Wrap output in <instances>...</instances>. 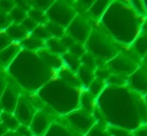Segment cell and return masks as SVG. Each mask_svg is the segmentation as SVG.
I'll return each mask as SVG.
<instances>
[{"label":"cell","mask_w":147,"mask_h":136,"mask_svg":"<svg viewBox=\"0 0 147 136\" xmlns=\"http://www.w3.org/2000/svg\"><path fill=\"white\" fill-rule=\"evenodd\" d=\"M97 108L111 126L134 131L147 124V105L143 96L126 85H107L97 97Z\"/></svg>","instance_id":"obj_1"},{"label":"cell","mask_w":147,"mask_h":136,"mask_svg":"<svg viewBox=\"0 0 147 136\" xmlns=\"http://www.w3.org/2000/svg\"><path fill=\"white\" fill-rule=\"evenodd\" d=\"M5 72L22 90L36 93L56 76L57 72L40 55L39 51L22 49Z\"/></svg>","instance_id":"obj_2"},{"label":"cell","mask_w":147,"mask_h":136,"mask_svg":"<svg viewBox=\"0 0 147 136\" xmlns=\"http://www.w3.org/2000/svg\"><path fill=\"white\" fill-rule=\"evenodd\" d=\"M146 18L132 7L130 1H111L98 21L120 46H130L138 36Z\"/></svg>","instance_id":"obj_3"},{"label":"cell","mask_w":147,"mask_h":136,"mask_svg":"<svg viewBox=\"0 0 147 136\" xmlns=\"http://www.w3.org/2000/svg\"><path fill=\"white\" fill-rule=\"evenodd\" d=\"M83 88L70 85L56 74L36 92L43 104L62 117L79 108V98Z\"/></svg>","instance_id":"obj_4"},{"label":"cell","mask_w":147,"mask_h":136,"mask_svg":"<svg viewBox=\"0 0 147 136\" xmlns=\"http://www.w3.org/2000/svg\"><path fill=\"white\" fill-rule=\"evenodd\" d=\"M84 46L86 52L90 53L97 60L98 66L111 60L121 49V46L99 25L98 22L93 23L92 31Z\"/></svg>","instance_id":"obj_5"},{"label":"cell","mask_w":147,"mask_h":136,"mask_svg":"<svg viewBox=\"0 0 147 136\" xmlns=\"http://www.w3.org/2000/svg\"><path fill=\"white\" fill-rule=\"evenodd\" d=\"M141 64V59L134 53L130 46H121L116 56L105 63L111 74L128 77Z\"/></svg>","instance_id":"obj_6"},{"label":"cell","mask_w":147,"mask_h":136,"mask_svg":"<svg viewBox=\"0 0 147 136\" xmlns=\"http://www.w3.org/2000/svg\"><path fill=\"white\" fill-rule=\"evenodd\" d=\"M45 13L49 22L60 25L65 29L77 15V12L73 6V1H60V0L53 1V3Z\"/></svg>","instance_id":"obj_7"},{"label":"cell","mask_w":147,"mask_h":136,"mask_svg":"<svg viewBox=\"0 0 147 136\" xmlns=\"http://www.w3.org/2000/svg\"><path fill=\"white\" fill-rule=\"evenodd\" d=\"M61 118L70 128L73 129L76 133L81 136H85L87 134L88 131L96 123L94 115L80 107L62 116Z\"/></svg>","instance_id":"obj_8"},{"label":"cell","mask_w":147,"mask_h":136,"mask_svg":"<svg viewBox=\"0 0 147 136\" xmlns=\"http://www.w3.org/2000/svg\"><path fill=\"white\" fill-rule=\"evenodd\" d=\"M93 23L86 13L77 14L71 23L66 28V35L71 37L74 41L85 44L93 28Z\"/></svg>","instance_id":"obj_9"},{"label":"cell","mask_w":147,"mask_h":136,"mask_svg":"<svg viewBox=\"0 0 147 136\" xmlns=\"http://www.w3.org/2000/svg\"><path fill=\"white\" fill-rule=\"evenodd\" d=\"M58 117L51 109L44 107L34 114L29 124V128L34 136H43L53 121L56 120Z\"/></svg>","instance_id":"obj_10"},{"label":"cell","mask_w":147,"mask_h":136,"mask_svg":"<svg viewBox=\"0 0 147 136\" xmlns=\"http://www.w3.org/2000/svg\"><path fill=\"white\" fill-rule=\"evenodd\" d=\"M37 111L38 110L31 101L28 94L22 92L21 95L18 98L17 104H16V107L13 112L14 116L19 121L20 124L29 126L33 116Z\"/></svg>","instance_id":"obj_11"},{"label":"cell","mask_w":147,"mask_h":136,"mask_svg":"<svg viewBox=\"0 0 147 136\" xmlns=\"http://www.w3.org/2000/svg\"><path fill=\"white\" fill-rule=\"evenodd\" d=\"M7 77H9V76L7 75ZM22 91L23 90L10 78V81L8 80L7 86H6L3 94L0 97V108H1V110L4 111V112L13 113L16 104H17L18 98L21 95Z\"/></svg>","instance_id":"obj_12"},{"label":"cell","mask_w":147,"mask_h":136,"mask_svg":"<svg viewBox=\"0 0 147 136\" xmlns=\"http://www.w3.org/2000/svg\"><path fill=\"white\" fill-rule=\"evenodd\" d=\"M126 86L141 96L147 93V68L141 64L126 80Z\"/></svg>","instance_id":"obj_13"},{"label":"cell","mask_w":147,"mask_h":136,"mask_svg":"<svg viewBox=\"0 0 147 136\" xmlns=\"http://www.w3.org/2000/svg\"><path fill=\"white\" fill-rule=\"evenodd\" d=\"M21 50L22 47L19 42H12L6 48L0 51V69L5 70L13 62V60Z\"/></svg>","instance_id":"obj_14"},{"label":"cell","mask_w":147,"mask_h":136,"mask_svg":"<svg viewBox=\"0 0 147 136\" xmlns=\"http://www.w3.org/2000/svg\"><path fill=\"white\" fill-rule=\"evenodd\" d=\"M43 136H81L71 129L61 117H58L48 128Z\"/></svg>","instance_id":"obj_15"},{"label":"cell","mask_w":147,"mask_h":136,"mask_svg":"<svg viewBox=\"0 0 147 136\" xmlns=\"http://www.w3.org/2000/svg\"><path fill=\"white\" fill-rule=\"evenodd\" d=\"M130 47L140 59L143 58L144 55L147 53V18L142 25L138 36L130 45Z\"/></svg>","instance_id":"obj_16"},{"label":"cell","mask_w":147,"mask_h":136,"mask_svg":"<svg viewBox=\"0 0 147 136\" xmlns=\"http://www.w3.org/2000/svg\"><path fill=\"white\" fill-rule=\"evenodd\" d=\"M110 3V0H96V1H93L92 5L88 9V11L86 12V14L92 22H98L103 16V14L105 13Z\"/></svg>","instance_id":"obj_17"},{"label":"cell","mask_w":147,"mask_h":136,"mask_svg":"<svg viewBox=\"0 0 147 136\" xmlns=\"http://www.w3.org/2000/svg\"><path fill=\"white\" fill-rule=\"evenodd\" d=\"M79 107L93 114L97 107V97L91 94L87 89H83L80 94Z\"/></svg>","instance_id":"obj_18"},{"label":"cell","mask_w":147,"mask_h":136,"mask_svg":"<svg viewBox=\"0 0 147 136\" xmlns=\"http://www.w3.org/2000/svg\"><path fill=\"white\" fill-rule=\"evenodd\" d=\"M95 70L96 69H93V68L86 66L84 64H81L80 67L78 68L76 75H77L78 79H79L80 83L84 89H87V87L95 78Z\"/></svg>","instance_id":"obj_19"},{"label":"cell","mask_w":147,"mask_h":136,"mask_svg":"<svg viewBox=\"0 0 147 136\" xmlns=\"http://www.w3.org/2000/svg\"><path fill=\"white\" fill-rule=\"evenodd\" d=\"M45 48L59 56L68 52L67 45L63 38H49L45 41Z\"/></svg>","instance_id":"obj_20"},{"label":"cell","mask_w":147,"mask_h":136,"mask_svg":"<svg viewBox=\"0 0 147 136\" xmlns=\"http://www.w3.org/2000/svg\"><path fill=\"white\" fill-rule=\"evenodd\" d=\"M5 33L8 35L12 42H21L28 35L27 31L20 24L11 23L5 30Z\"/></svg>","instance_id":"obj_21"},{"label":"cell","mask_w":147,"mask_h":136,"mask_svg":"<svg viewBox=\"0 0 147 136\" xmlns=\"http://www.w3.org/2000/svg\"><path fill=\"white\" fill-rule=\"evenodd\" d=\"M22 49L30 51H37L42 48H45V41H42L40 39L36 38L32 34H28L21 42H19Z\"/></svg>","instance_id":"obj_22"},{"label":"cell","mask_w":147,"mask_h":136,"mask_svg":"<svg viewBox=\"0 0 147 136\" xmlns=\"http://www.w3.org/2000/svg\"><path fill=\"white\" fill-rule=\"evenodd\" d=\"M0 123L3 124L8 131H15L20 126L19 121L16 119L13 113L4 112V111L0 112Z\"/></svg>","instance_id":"obj_23"},{"label":"cell","mask_w":147,"mask_h":136,"mask_svg":"<svg viewBox=\"0 0 147 136\" xmlns=\"http://www.w3.org/2000/svg\"><path fill=\"white\" fill-rule=\"evenodd\" d=\"M62 61H63V65L70 71L76 73L78 68L81 65V60L79 57L75 56V55L71 54L69 52H66L65 54L61 55Z\"/></svg>","instance_id":"obj_24"},{"label":"cell","mask_w":147,"mask_h":136,"mask_svg":"<svg viewBox=\"0 0 147 136\" xmlns=\"http://www.w3.org/2000/svg\"><path fill=\"white\" fill-rule=\"evenodd\" d=\"M85 136H110L108 124L105 121H96Z\"/></svg>","instance_id":"obj_25"},{"label":"cell","mask_w":147,"mask_h":136,"mask_svg":"<svg viewBox=\"0 0 147 136\" xmlns=\"http://www.w3.org/2000/svg\"><path fill=\"white\" fill-rule=\"evenodd\" d=\"M106 86H107L106 80L99 77H95L93 79V81L90 83V85L87 87V90L91 94H93L95 97H98L103 92V90L106 88Z\"/></svg>","instance_id":"obj_26"},{"label":"cell","mask_w":147,"mask_h":136,"mask_svg":"<svg viewBox=\"0 0 147 136\" xmlns=\"http://www.w3.org/2000/svg\"><path fill=\"white\" fill-rule=\"evenodd\" d=\"M9 17L12 23L20 24L26 17H27V11L16 4L14 8L9 12Z\"/></svg>","instance_id":"obj_27"},{"label":"cell","mask_w":147,"mask_h":136,"mask_svg":"<svg viewBox=\"0 0 147 136\" xmlns=\"http://www.w3.org/2000/svg\"><path fill=\"white\" fill-rule=\"evenodd\" d=\"M46 27L47 31H48L49 35L51 38H63L66 34V29L63 27H61L60 25H57L52 22H47L44 24Z\"/></svg>","instance_id":"obj_28"},{"label":"cell","mask_w":147,"mask_h":136,"mask_svg":"<svg viewBox=\"0 0 147 136\" xmlns=\"http://www.w3.org/2000/svg\"><path fill=\"white\" fill-rule=\"evenodd\" d=\"M27 16L30 18H32L34 21H36L39 25H43V24L47 23L48 20L46 17V13L40 10L34 9V8H30V10L27 12Z\"/></svg>","instance_id":"obj_29"},{"label":"cell","mask_w":147,"mask_h":136,"mask_svg":"<svg viewBox=\"0 0 147 136\" xmlns=\"http://www.w3.org/2000/svg\"><path fill=\"white\" fill-rule=\"evenodd\" d=\"M68 52L75 55V56L79 57V58H81L84 53L86 52V49H85L84 44H81V43H78V42H76V41H74V42L68 47Z\"/></svg>","instance_id":"obj_30"},{"label":"cell","mask_w":147,"mask_h":136,"mask_svg":"<svg viewBox=\"0 0 147 136\" xmlns=\"http://www.w3.org/2000/svg\"><path fill=\"white\" fill-rule=\"evenodd\" d=\"M108 130L109 133H110V136H133V131L121 128V127L108 125Z\"/></svg>","instance_id":"obj_31"},{"label":"cell","mask_w":147,"mask_h":136,"mask_svg":"<svg viewBox=\"0 0 147 136\" xmlns=\"http://www.w3.org/2000/svg\"><path fill=\"white\" fill-rule=\"evenodd\" d=\"M31 6V8H34V9L40 10V11L46 12L47 9L51 6V4L53 3V1H49V0H37V1H28Z\"/></svg>","instance_id":"obj_32"},{"label":"cell","mask_w":147,"mask_h":136,"mask_svg":"<svg viewBox=\"0 0 147 136\" xmlns=\"http://www.w3.org/2000/svg\"><path fill=\"white\" fill-rule=\"evenodd\" d=\"M30 34H32L33 36H35L36 38L40 39V40H42V41H46V40H48L49 38H51L44 24H43V25H39L38 27Z\"/></svg>","instance_id":"obj_33"},{"label":"cell","mask_w":147,"mask_h":136,"mask_svg":"<svg viewBox=\"0 0 147 136\" xmlns=\"http://www.w3.org/2000/svg\"><path fill=\"white\" fill-rule=\"evenodd\" d=\"M20 25H21L22 27H23L24 29L27 31L28 34H30V33H32V32L34 31L37 27H38L39 24L37 23L36 21H34L32 18H30V17H28V16H27V17H26L25 19H24L23 21L20 23Z\"/></svg>","instance_id":"obj_34"},{"label":"cell","mask_w":147,"mask_h":136,"mask_svg":"<svg viewBox=\"0 0 147 136\" xmlns=\"http://www.w3.org/2000/svg\"><path fill=\"white\" fill-rule=\"evenodd\" d=\"M11 23H12V21L9 17V14L5 13V12L0 10V30H1V31L5 30Z\"/></svg>","instance_id":"obj_35"},{"label":"cell","mask_w":147,"mask_h":136,"mask_svg":"<svg viewBox=\"0 0 147 136\" xmlns=\"http://www.w3.org/2000/svg\"><path fill=\"white\" fill-rule=\"evenodd\" d=\"M16 5V1H11V0H2L0 1V10L5 13H8L11 11L14 8V6Z\"/></svg>","instance_id":"obj_36"},{"label":"cell","mask_w":147,"mask_h":136,"mask_svg":"<svg viewBox=\"0 0 147 136\" xmlns=\"http://www.w3.org/2000/svg\"><path fill=\"white\" fill-rule=\"evenodd\" d=\"M7 82H8V77L5 70L0 69V97H1L6 86H7Z\"/></svg>","instance_id":"obj_37"},{"label":"cell","mask_w":147,"mask_h":136,"mask_svg":"<svg viewBox=\"0 0 147 136\" xmlns=\"http://www.w3.org/2000/svg\"><path fill=\"white\" fill-rule=\"evenodd\" d=\"M11 43H12L11 39L8 37V35L5 33L4 30L0 32V51H2L4 48H6Z\"/></svg>","instance_id":"obj_38"},{"label":"cell","mask_w":147,"mask_h":136,"mask_svg":"<svg viewBox=\"0 0 147 136\" xmlns=\"http://www.w3.org/2000/svg\"><path fill=\"white\" fill-rule=\"evenodd\" d=\"M15 133L17 136H34L32 131L30 130L29 126H25V125H21L15 130Z\"/></svg>","instance_id":"obj_39"},{"label":"cell","mask_w":147,"mask_h":136,"mask_svg":"<svg viewBox=\"0 0 147 136\" xmlns=\"http://www.w3.org/2000/svg\"><path fill=\"white\" fill-rule=\"evenodd\" d=\"M7 131H8V130L5 128V127H4V125H3V124H1V123H0V136L4 135L6 132H7Z\"/></svg>","instance_id":"obj_40"},{"label":"cell","mask_w":147,"mask_h":136,"mask_svg":"<svg viewBox=\"0 0 147 136\" xmlns=\"http://www.w3.org/2000/svg\"><path fill=\"white\" fill-rule=\"evenodd\" d=\"M141 65L147 68V53H146L145 55H144L143 58L141 59Z\"/></svg>","instance_id":"obj_41"},{"label":"cell","mask_w":147,"mask_h":136,"mask_svg":"<svg viewBox=\"0 0 147 136\" xmlns=\"http://www.w3.org/2000/svg\"><path fill=\"white\" fill-rule=\"evenodd\" d=\"M2 136H17V134L15 133V131H7L5 134Z\"/></svg>","instance_id":"obj_42"},{"label":"cell","mask_w":147,"mask_h":136,"mask_svg":"<svg viewBox=\"0 0 147 136\" xmlns=\"http://www.w3.org/2000/svg\"><path fill=\"white\" fill-rule=\"evenodd\" d=\"M143 98H144V101H145V103H146V105H147V93L145 94V95L143 96Z\"/></svg>","instance_id":"obj_43"},{"label":"cell","mask_w":147,"mask_h":136,"mask_svg":"<svg viewBox=\"0 0 147 136\" xmlns=\"http://www.w3.org/2000/svg\"><path fill=\"white\" fill-rule=\"evenodd\" d=\"M144 4H145V7H146V11H147V1H144Z\"/></svg>","instance_id":"obj_44"},{"label":"cell","mask_w":147,"mask_h":136,"mask_svg":"<svg viewBox=\"0 0 147 136\" xmlns=\"http://www.w3.org/2000/svg\"><path fill=\"white\" fill-rule=\"evenodd\" d=\"M0 32H1V30H0Z\"/></svg>","instance_id":"obj_45"}]
</instances>
